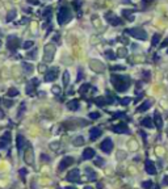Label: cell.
<instances>
[{
    "mask_svg": "<svg viewBox=\"0 0 168 189\" xmlns=\"http://www.w3.org/2000/svg\"><path fill=\"white\" fill-rule=\"evenodd\" d=\"M50 12H51V7H47V8H46V11H45V12L42 13V15H44L45 17H47V19H49V15H50Z\"/></svg>",
    "mask_w": 168,
    "mask_h": 189,
    "instance_id": "74e56055",
    "label": "cell"
},
{
    "mask_svg": "<svg viewBox=\"0 0 168 189\" xmlns=\"http://www.w3.org/2000/svg\"><path fill=\"white\" fill-rule=\"evenodd\" d=\"M100 135H101V129H100V127H92L89 130V139L91 141H96Z\"/></svg>",
    "mask_w": 168,
    "mask_h": 189,
    "instance_id": "9a60e30c",
    "label": "cell"
},
{
    "mask_svg": "<svg viewBox=\"0 0 168 189\" xmlns=\"http://www.w3.org/2000/svg\"><path fill=\"white\" fill-rule=\"evenodd\" d=\"M89 118H92V120H97V118H100V113L99 112H91Z\"/></svg>",
    "mask_w": 168,
    "mask_h": 189,
    "instance_id": "f546056e",
    "label": "cell"
},
{
    "mask_svg": "<svg viewBox=\"0 0 168 189\" xmlns=\"http://www.w3.org/2000/svg\"><path fill=\"white\" fill-rule=\"evenodd\" d=\"M85 174H87V179L89 180V181H95L96 180V172H95L92 168H89V167H87L85 168Z\"/></svg>",
    "mask_w": 168,
    "mask_h": 189,
    "instance_id": "ac0fdd59",
    "label": "cell"
},
{
    "mask_svg": "<svg viewBox=\"0 0 168 189\" xmlns=\"http://www.w3.org/2000/svg\"><path fill=\"white\" fill-rule=\"evenodd\" d=\"M151 104H153V102L150 101V100H147V101H144L140 106H138V108H137V112H146L147 109H150Z\"/></svg>",
    "mask_w": 168,
    "mask_h": 189,
    "instance_id": "44dd1931",
    "label": "cell"
},
{
    "mask_svg": "<svg viewBox=\"0 0 168 189\" xmlns=\"http://www.w3.org/2000/svg\"><path fill=\"white\" fill-rule=\"evenodd\" d=\"M93 156H96V152H95V150L93 149H85L83 151V155H81V159L83 160H89V159H92Z\"/></svg>",
    "mask_w": 168,
    "mask_h": 189,
    "instance_id": "7c38bea8",
    "label": "cell"
},
{
    "mask_svg": "<svg viewBox=\"0 0 168 189\" xmlns=\"http://www.w3.org/2000/svg\"><path fill=\"white\" fill-rule=\"evenodd\" d=\"M66 180L70 181V183H80V172H79L78 168L71 169L66 176Z\"/></svg>",
    "mask_w": 168,
    "mask_h": 189,
    "instance_id": "8992f818",
    "label": "cell"
},
{
    "mask_svg": "<svg viewBox=\"0 0 168 189\" xmlns=\"http://www.w3.org/2000/svg\"><path fill=\"white\" fill-rule=\"evenodd\" d=\"M122 117H125V113H121V112L114 113V118H122Z\"/></svg>",
    "mask_w": 168,
    "mask_h": 189,
    "instance_id": "ab89813d",
    "label": "cell"
},
{
    "mask_svg": "<svg viewBox=\"0 0 168 189\" xmlns=\"http://www.w3.org/2000/svg\"><path fill=\"white\" fill-rule=\"evenodd\" d=\"M58 78V68L54 67L53 70H49L45 75V81H54Z\"/></svg>",
    "mask_w": 168,
    "mask_h": 189,
    "instance_id": "8fae6325",
    "label": "cell"
},
{
    "mask_svg": "<svg viewBox=\"0 0 168 189\" xmlns=\"http://www.w3.org/2000/svg\"><path fill=\"white\" fill-rule=\"evenodd\" d=\"M76 1V11L80 9V3H81V0H75Z\"/></svg>",
    "mask_w": 168,
    "mask_h": 189,
    "instance_id": "b9f144b4",
    "label": "cell"
},
{
    "mask_svg": "<svg viewBox=\"0 0 168 189\" xmlns=\"http://www.w3.org/2000/svg\"><path fill=\"white\" fill-rule=\"evenodd\" d=\"M0 46H1V42H0Z\"/></svg>",
    "mask_w": 168,
    "mask_h": 189,
    "instance_id": "c3c4849f",
    "label": "cell"
},
{
    "mask_svg": "<svg viewBox=\"0 0 168 189\" xmlns=\"http://www.w3.org/2000/svg\"><path fill=\"white\" fill-rule=\"evenodd\" d=\"M105 55L108 56L109 59H114V58H116V54L113 53L112 50H106V51H105Z\"/></svg>",
    "mask_w": 168,
    "mask_h": 189,
    "instance_id": "4dcf8cb0",
    "label": "cell"
},
{
    "mask_svg": "<svg viewBox=\"0 0 168 189\" xmlns=\"http://www.w3.org/2000/svg\"><path fill=\"white\" fill-rule=\"evenodd\" d=\"M112 130L116 131V133H125V134H128L129 133V127L126 124H118V125H116V126L112 127Z\"/></svg>",
    "mask_w": 168,
    "mask_h": 189,
    "instance_id": "5bb4252c",
    "label": "cell"
},
{
    "mask_svg": "<svg viewBox=\"0 0 168 189\" xmlns=\"http://www.w3.org/2000/svg\"><path fill=\"white\" fill-rule=\"evenodd\" d=\"M46 68H45V66H40V71H45Z\"/></svg>",
    "mask_w": 168,
    "mask_h": 189,
    "instance_id": "7dc6e473",
    "label": "cell"
},
{
    "mask_svg": "<svg viewBox=\"0 0 168 189\" xmlns=\"http://www.w3.org/2000/svg\"><path fill=\"white\" fill-rule=\"evenodd\" d=\"M140 125L142 126H144V127H153V120L150 117H146V118H143L142 121H140Z\"/></svg>",
    "mask_w": 168,
    "mask_h": 189,
    "instance_id": "603a6c76",
    "label": "cell"
},
{
    "mask_svg": "<svg viewBox=\"0 0 168 189\" xmlns=\"http://www.w3.org/2000/svg\"><path fill=\"white\" fill-rule=\"evenodd\" d=\"M142 186H143V188H153L154 184L151 183V181H144V183H142Z\"/></svg>",
    "mask_w": 168,
    "mask_h": 189,
    "instance_id": "d590c367",
    "label": "cell"
},
{
    "mask_svg": "<svg viewBox=\"0 0 168 189\" xmlns=\"http://www.w3.org/2000/svg\"><path fill=\"white\" fill-rule=\"evenodd\" d=\"M146 171H147V174H150V175H155L156 174L155 164H154L151 160H146Z\"/></svg>",
    "mask_w": 168,
    "mask_h": 189,
    "instance_id": "2e32d148",
    "label": "cell"
},
{
    "mask_svg": "<svg viewBox=\"0 0 168 189\" xmlns=\"http://www.w3.org/2000/svg\"><path fill=\"white\" fill-rule=\"evenodd\" d=\"M33 45H34V42H33V41H26V42H24V44H22V47H24V49H29V47H32Z\"/></svg>",
    "mask_w": 168,
    "mask_h": 189,
    "instance_id": "1f68e13d",
    "label": "cell"
},
{
    "mask_svg": "<svg viewBox=\"0 0 168 189\" xmlns=\"http://www.w3.org/2000/svg\"><path fill=\"white\" fill-rule=\"evenodd\" d=\"M71 20V11H70L69 7H62L58 12V22L60 25L66 24Z\"/></svg>",
    "mask_w": 168,
    "mask_h": 189,
    "instance_id": "7a4b0ae2",
    "label": "cell"
},
{
    "mask_svg": "<svg viewBox=\"0 0 168 189\" xmlns=\"http://www.w3.org/2000/svg\"><path fill=\"white\" fill-rule=\"evenodd\" d=\"M154 120H155L156 127L160 129V127H162V117H160V114H159V112H155V114H154Z\"/></svg>",
    "mask_w": 168,
    "mask_h": 189,
    "instance_id": "cb8c5ba5",
    "label": "cell"
},
{
    "mask_svg": "<svg viewBox=\"0 0 168 189\" xmlns=\"http://www.w3.org/2000/svg\"><path fill=\"white\" fill-rule=\"evenodd\" d=\"M16 16H17V12H16V9H12L9 13H8V15H7V21H8V22L12 21V20L15 19Z\"/></svg>",
    "mask_w": 168,
    "mask_h": 189,
    "instance_id": "4316f807",
    "label": "cell"
},
{
    "mask_svg": "<svg viewBox=\"0 0 168 189\" xmlns=\"http://www.w3.org/2000/svg\"><path fill=\"white\" fill-rule=\"evenodd\" d=\"M24 160L26 164H33L34 163V158H33V149L32 147H28L25 150V154H24Z\"/></svg>",
    "mask_w": 168,
    "mask_h": 189,
    "instance_id": "9c48e42d",
    "label": "cell"
},
{
    "mask_svg": "<svg viewBox=\"0 0 168 189\" xmlns=\"http://www.w3.org/2000/svg\"><path fill=\"white\" fill-rule=\"evenodd\" d=\"M67 106H69L70 110H78L79 109V100H71V101L67 102Z\"/></svg>",
    "mask_w": 168,
    "mask_h": 189,
    "instance_id": "ffe728a7",
    "label": "cell"
},
{
    "mask_svg": "<svg viewBox=\"0 0 168 189\" xmlns=\"http://www.w3.org/2000/svg\"><path fill=\"white\" fill-rule=\"evenodd\" d=\"M54 92H55V95H59V92H60V89L58 87H54Z\"/></svg>",
    "mask_w": 168,
    "mask_h": 189,
    "instance_id": "ee69618b",
    "label": "cell"
},
{
    "mask_svg": "<svg viewBox=\"0 0 168 189\" xmlns=\"http://www.w3.org/2000/svg\"><path fill=\"white\" fill-rule=\"evenodd\" d=\"M112 83L116 91H118V92H124L130 87L129 79L126 76H121V75H112Z\"/></svg>",
    "mask_w": 168,
    "mask_h": 189,
    "instance_id": "6da1fadb",
    "label": "cell"
},
{
    "mask_svg": "<svg viewBox=\"0 0 168 189\" xmlns=\"http://www.w3.org/2000/svg\"><path fill=\"white\" fill-rule=\"evenodd\" d=\"M106 19H108V22L112 25H121L122 24V20L117 16L112 15V13H106Z\"/></svg>",
    "mask_w": 168,
    "mask_h": 189,
    "instance_id": "4fadbf2b",
    "label": "cell"
},
{
    "mask_svg": "<svg viewBox=\"0 0 168 189\" xmlns=\"http://www.w3.org/2000/svg\"><path fill=\"white\" fill-rule=\"evenodd\" d=\"M62 81H63V85H65V87H67V85H69V83H70V74H69L67 71L63 72V79H62Z\"/></svg>",
    "mask_w": 168,
    "mask_h": 189,
    "instance_id": "d4e9b609",
    "label": "cell"
},
{
    "mask_svg": "<svg viewBox=\"0 0 168 189\" xmlns=\"http://www.w3.org/2000/svg\"><path fill=\"white\" fill-rule=\"evenodd\" d=\"M28 58H32V59L37 58V49H34L32 53H28Z\"/></svg>",
    "mask_w": 168,
    "mask_h": 189,
    "instance_id": "d6a6232c",
    "label": "cell"
},
{
    "mask_svg": "<svg viewBox=\"0 0 168 189\" xmlns=\"http://www.w3.org/2000/svg\"><path fill=\"white\" fill-rule=\"evenodd\" d=\"M81 76H83V75H81V68H79V78H78V80H80Z\"/></svg>",
    "mask_w": 168,
    "mask_h": 189,
    "instance_id": "bcb514c9",
    "label": "cell"
},
{
    "mask_svg": "<svg viewBox=\"0 0 168 189\" xmlns=\"http://www.w3.org/2000/svg\"><path fill=\"white\" fill-rule=\"evenodd\" d=\"M16 142H17V150H19V151H21V150L25 147V138H24V135L19 134V135H17V139H16Z\"/></svg>",
    "mask_w": 168,
    "mask_h": 189,
    "instance_id": "d6986e66",
    "label": "cell"
},
{
    "mask_svg": "<svg viewBox=\"0 0 168 189\" xmlns=\"http://www.w3.org/2000/svg\"><path fill=\"white\" fill-rule=\"evenodd\" d=\"M19 95V89H16V88H11V89H8V96L9 97H15Z\"/></svg>",
    "mask_w": 168,
    "mask_h": 189,
    "instance_id": "f1b7e54d",
    "label": "cell"
},
{
    "mask_svg": "<svg viewBox=\"0 0 168 189\" xmlns=\"http://www.w3.org/2000/svg\"><path fill=\"white\" fill-rule=\"evenodd\" d=\"M159 40H160V36H159V34H155V36L153 37V45H158Z\"/></svg>",
    "mask_w": 168,
    "mask_h": 189,
    "instance_id": "836d02e7",
    "label": "cell"
},
{
    "mask_svg": "<svg viewBox=\"0 0 168 189\" xmlns=\"http://www.w3.org/2000/svg\"><path fill=\"white\" fill-rule=\"evenodd\" d=\"M104 163V160L101 158H96V160H95V164L96 165H101Z\"/></svg>",
    "mask_w": 168,
    "mask_h": 189,
    "instance_id": "f35d334b",
    "label": "cell"
},
{
    "mask_svg": "<svg viewBox=\"0 0 168 189\" xmlns=\"http://www.w3.org/2000/svg\"><path fill=\"white\" fill-rule=\"evenodd\" d=\"M42 159H44V160H49V158H47V155H41V160H42Z\"/></svg>",
    "mask_w": 168,
    "mask_h": 189,
    "instance_id": "f6af8a7d",
    "label": "cell"
},
{
    "mask_svg": "<svg viewBox=\"0 0 168 189\" xmlns=\"http://www.w3.org/2000/svg\"><path fill=\"white\" fill-rule=\"evenodd\" d=\"M38 85V79H33V80L30 81V83L26 85V93L28 95H32V92H33V89H34V87H37Z\"/></svg>",
    "mask_w": 168,
    "mask_h": 189,
    "instance_id": "e0dca14e",
    "label": "cell"
},
{
    "mask_svg": "<svg viewBox=\"0 0 168 189\" xmlns=\"http://www.w3.org/2000/svg\"><path fill=\"white\" fill-rule=\"evenodd\" d=\"M55 54V46H53V44H47L45 46V53H44V61L46 63H50L54 58Z\"/></svg>",
    "mask_w": 168,
    "mask_h": 189,
    "instance_id": "277c9868",
    "label": "cell"
},
{
    "mask_svg": "<svg viewBox=\"0 0 168 189\" xmlns=\"http://www.w3.org/2000/svg\"><path fill=\"white\" fill-rule=\"evenodd\" d=\"M4 105L9 108V106H12V105H13V102H12V101H9V100H4Z\"/></svg>",
    "mask_w": 168,
    "mask_h": 189,
    "instance_id": "60d3db41",
    "label": "cell"
},
{
    "mask_svg": "<svg viewBox=\"0 0 168 189\" xmlns=\"http://www.w3.org/2000/svg\"><path fill=\"white\" fill-rule=\"evenodd\" d=\"M128 55V53H126V50L125 49H120L118 50V56H122V58H124V56H126Z\"/></svg>",
    "mask_w": 168,
    "mask_h": 189,
    "instance_id": "8d00e7d4",
    "label": "cell"
},
{
    "mask_svg": "<svg viewBox=\"0 0 168 189\" xmlns=\"http://www.w3.org/2000/svg\"><path fill=\"white\" fill-rule=\"evenodd\" d=\"M75 163V159L72 158V156H65L63 158V160L59 163V171H65L67 167H70L71 164H74Z\"/></svg>",
    "mask_w": 168,
    "mask_h": 189,
    "instance_id": "ba28073f",
    "label": "cell"
},
{
    "mask_svg": "<svg viewBox=\"0 0 168 189\" xmlns=\"http://www.w3.org/2000/svg\"><path fill=\"white\" fill-rule=\"evenodd\" d=\"M83 143H84V138H83L81 135H78V137H76V138L74 139V145H75V146H81Z\"/></svg>",
    "mask_w": 168,
    "mask_h": 189,
    "instance_id": "83f0119b",
    "label": "cell"
},
{
    "mask_svg": "<svg viewBox=\"0 0 168 189\" xmlns=\"http://www.w3.org/2000/svg\"><path fill=\"white\" fill-rule=\"evenodd\" d=\"M120 101H121V104H122V105H128L129 102L131 101V99H130V97H125V99H121V100H120Z\"/></svg>",
    "mask_w": 168,
    "mask_h": 189,
    "instance_id": "e575fe53",
    "label": "cell"
},
{
    "mask_svg": "<svg viewBox=\"0 0 168 189\" xmlns=\"http://www.w3.org/2000/svg\"><path fill=\"white\" fill-rule=\"evenodd\" d=\"M11 143V131H5L0 138V149H5Z\"/></svg>",
    "mask_w": 168,
    "mask_h": 189,
    "instance_id": "30bf717a",
    "label": "cell"
},
{
    "mask_svg": "<svg viewBox=\"0 0 168 189\" xmlns=\"http://www.w3.org/2000/svg\"><path fill=\"white\" fill-rule=\"evenodd\" d=\"M21 66H22V67H24L25 74H29V72H32V71H33V66H32V65H28V63L22 62V63H21Z\"/></svg>",
    "mask_w": 168,
    "mask_h": 189,
    "instance_id": "484cf974",
    "label": "cell"
},
{
    "mask_svg": "<svg viewBox=\"0 0 168 189\" xmlns=\"http://www.w3.org/2000/svg\"><path fill=\"white\" fill-rule=\"evenodd\" d=\"M20 45H21V41L16 37V36H9L8 40H7V47H8L11 51H16Z\"/></svg>",
    "mask_w": 168,
    "mask_h": 189,
    "instance_id": "5b68a950",
    "label": "cell"
},
{
    "mask_svg": "<svg viewBox=\"0 0 168 189\" xmlns=\"http://www.w3.org/2000/svg\"><path fill=\"white\" fill-rule=\"evenodd\" d=\"M100 149H101V151H104L105 154H109V152H112L113 150V142L110 138H106V139H104L103 142H101V145H100Z\"/></svg>",
    "mask_w": 168,
    "mask_h": 189,
    "instance_id": "52a82bcc",
    "label": "cell"
},
{
    "mask_svg": "<svg viewBox=\"0 0 168 189\" xmlns=\"http://www.w3.org/2000/svg\"><path fill=\"white\" fill-rule=\"evenodd\" d=\"M95 102H96L99 106H104V105H106V104H109L110 101L106 100L105 97H96V99H95Z\"/></svg>",
    "mask_w": 168,
    "mask_h": 189,
    "instance_id": "7402d4cb",
    "label": "cell"
},
{
    "mask_svg": "<svg viewBox=\"0 0 168 189\" xmlns=\"http://www.w3.org/2000/svg\"><path fill=\"white\" fill-rule=\"evenodd\" d=\"M126 33L129 36L134 38H138V40H146L147 38V33L140 28H131V29H126Z\"/></svg>",
    "mask_w": 168,
    "mask_h": 189,
    "instance_id": "3957f363",
    "label": "cell"
},
{
    "mask_svg": "<svg viewBox=\"0 0 168 189\" xmlns=\"http://www.w3.org/2000/svg\"><path fill=\"white\" fill-rule=\"evenodd\" d=\"M20 175L22 176V179H25V175H26V171L25 169H20Z\"/></svg>",
    "mask_w": 168,
    "mask_h": 189,
    "instance_id": "7bdbcfd3",
    "label": "cell"
}]
</instances>
